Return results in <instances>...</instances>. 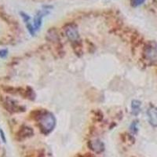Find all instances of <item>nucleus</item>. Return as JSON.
<instances>
[{
    "instance_id": "f257e3e1",
    "label": "nucleus",
    "mask_w": 157,
    "mask_h": 157,
    "mask_svg": "<svg viewBox=\"0 0 157 157\" xmlns=\"http://www.w3.org/2000/svg\"><path fill=\"white\" fill-rule=\"evenodd\" d=\"M39 125L42 132L48 134L54 130L56 126V119L54 116L50 112L44 111L39 113L38 116Z\"/></svg>"
},
{
    "instance_id": "1a4fd4ad",
    "label": "nucleus",
    "mask_w": 157,
    "mask_h": 157,
    "mask_svg": "<svg viewBox=\"0 0 157 157\" xmlns=\"http://www.w3.org/2000/svg\"><path fill=\"white\" fill-rule=\"evenodd\" d=\"M130 131L132 134H136L137 132V130H138V128H137V121H134L131 123V125L130 127Z\"/></svg>"
},
{
    "instance_id": "423d86ee",
    "label": "nucleus",
    "mask_w": 157,
    "mask_h": 157,
    "mask_svg": "<svg viewBox=\"0 0 157 157\" xmlns=\"http://www.w3.org/2000/svg\"><path fill=\"white\" fill-rule=\"evenodd\" d=\"M89 147L96 153H101L105 150V145L100 140H94L89 142Z\"/></svg>"
},
{
    "instance_id": "0eeeda50",
    "label": "nucleus",
    "mask_w": 157,
    "mask_h": 157,
    "mask_svg": "<svg viewBox=\"0 0 157 157\" xmlns=\"http://www.w3.org/2000/svg\"><path fill=\"white\" fill-rule=\"evenodd\" d=\"M20 14L21 16V17L23 18L24 21H25V25H26V28H27L28 31L29 32L32 36H34L35 35V32H36V29H35L34 26L30 23V17L27 14V13H25L24 12H21L20 13Z\"/></svg>"
},
{
    "instance_id": "9d476101",
    "label": "nucleus",
    "mask_w": 157,
    "mask_h": 157,
    "mask_svg": "<svg viewBox=\"0 0 157 157\" xmlns=\"http://www.w3.org/2000/svg\"><path fill=\"white\" fill-rule=\"evenodd\" d=\"M145 0H131L130 1V3H131V6H134V7H137L138 6L141 5L145 2Z\"/></svg>"
},
{
    "instance_id": "f03ea898",
    "label": "nucleus",
    "mask_w": 157,
    "mask_h": 157,
    "mask_svg": "<svg viewBox=\"0 0 157 157\" xmlns=\"http://www.w3.org/2000/svg\"><path fill=\"white\" fill-rule=\"evenodd\" d=\"M65 34L68 39L71 41H76L78 39V32L75 24H70L67 25L64 29Z\"/></svg>"
},
{
    "instance_id": "7ed1b4c3",
    "label": "nucleus",
    "mask_w": 157,
    "mask_h": 157,
    "mask_svg": "<svg viewBox=\"0 0 157 157\" xmlns=\"http://www.w3.org/2000/svg\"><path fill=\"white\" fill-rule=\"evenodd\" d=\"M50 13V11L48 10H39L36 13V14L34 17V28L36 31L39 30L42 25L43 18L45 16H47Z\"/></svg>"
},
{
    "instance_id": "6e6552de",
    "label": "nucleus",
    "mask_w": 157,
    "mask_h": 157,
    "mask_svg": "<svg viewBox=\"0 0 157 157\" xmlns=\"http://www.w3.org/2000/svg\"><path fill=\"white\" fill-rule=\"evenodd\" d=\"M132 109V114L134 116H137L141 112V102L137 100H134L131 104Z\"/></svg>"
},
{
    "instance_id": "20e7f679",
    "label": "nucleus",
    "mask_w": 157,
    "mask_h": 157,
    "mask_svg": "<svg viewBox=\"0 0 157 157\" xmlns=\"http://www.w3.org/2000/svg\"><path fill=\"white\" fill-rule=\"evenodd\" d=\"M145 57L149 61H157V48L153 46H148L145 50Z\"/></svg>"
},
{
    "instance_id": "f8f14e48",
    "label": "nucleus",
    "mask_w": 157,
    "mask_h": 157,
    "mask_svg": "<svg viewBox=\"0 0 157 157\" xmlns=\"http://www.w3.org/2000/svg\"><path fill=\"white\" fill-rule=\"evenodd\" d=\"M0 134H1V137H2V141H3V142L6 143V140L5 134H4V132L2 131V130H1V129H0Z\"/></svg>"
},
{
    "instance_id": "9b49d317",
    "label": "nucleus",
    "mask_w": 157,
    "mask_h": 157,
    "mask_svg": "<svg viewBox=\"0 0 157 157\" xmlns=\"http://www.w3.org/2000/svg\"><path fill=\"white\" fill-rule=\"evenodd\" d=\"M7 53L8 51L6 50H0V57H2V58H4L7 56Z\"/></svg>"
},
{
    "instance_id": "39448f33",
    "label": "nucleus",
    "mask_w": 157,
    "mask_h": 157,
    "mask_svg": "<svg viewBox=\"0 0 157 157\" xmlns=\"http://www.w3.org/2000/svg\"><path fill=\"white\" fill-rule=\"evenodd\" d=\"M147 115L150 124L152 127H157V108L155 106H151L148 108Z\"/></svg>"
}]
</instances>
